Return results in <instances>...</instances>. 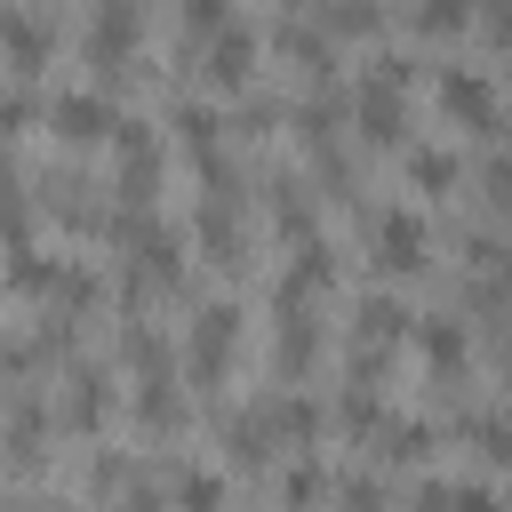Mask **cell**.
Returning a JSON list of instances; mask_svg holds the SVG:
<instances>
[{
    "label": "cell",
    "instance_id": "obj_1",
    "mask_svg": "<svg viewBox=\"0 0 512 512\" xmlns=\"http://www.w3.org/2000/svg\"><path fill=\"white\" fill-rule=\"evenodd\" d=\"M400 88H408V64H400V56H384V64L360 80V136H368V144H400V128H408Z\"/></svg>",
    "mask_w": 512,
    "mask_h": 512
},
{
    "label": "cell",
    "instance_id": "obj_2",
    "mask_svg": "<svg viewBox=\"0 0 512 512\" xmlns=\"http://www.w3.org/2000/svg\"><path fill=\"white\" fill-rule=\"evenodd\" d=\"M232 352H240V312L232 304H200V320H192V384L216 392L224 368H232Z\"/></svg>",
    "mask_w": 512,
    "mask_h": 512
},
{
    "label": "cell",
    "instance_id": "obj_3",
    "mask_svg": "<svg viewBox=\"0 0 512 512\" xmlns=\"http://www.w3.org/2000/svg\"><path fill=\"white\" fill-rule=\"evenodd\" d=\"M376 264H384V272H400V280L432 264V232H424V216H416V208H384V216H376Z\"/></svg>",
    "mask_w": 512,
    "mask_h": 512
},
{
    "label": "cell",
    "instance_id": "obj_4",
    "mask_svg": "<svg viewBox=\"0 0 512 512\" xmlns=\"http://www.w3.org/2000/svg\"><path fill=\"white\" fill-rule=\"evenodd\" d=\"M440 112H448L456 128H480V136H488L504 104H496V88H488V72H472V64H456V72L440 80Z\"/></svg>",
    "mask_w": 512,
    "mask_h": 512
},
{
    "label": "cell",
    "instance_id": "obj_5",
    "mask_svg": "<svg viewBox=\"0 0 512 512\" xmlns=\"http://www.w3.org/2000/svg\"><path fill=\"white\" fill-rule=\"evenodd\" d=\"M48 128H56L64 144H96V136L112 128V112H104V96H96V88H72V96H56V104H48Z\"/></svg>",
    "mask_w": 512,
    "mask_h": 512
},
{
    "label": "cell",
    "instance_id": "obj_6",
    "mask_svg": "<svg viewBox=\"0 0 512 512\" xmlns=\"http://www.w3.org/2000/svg\"><path fill=\"white\" fill-rule=\"evenodd\" d=\"M328 280H336V248L328 240H296V264L280 272V304H312Z\"/></svg>",
    "mask_w": 512,
    "mask_h": 512
},
{
    "label": "cell",
    "instance_id": "obj_7",
    "mask_svg": "<svg viewBox=\"0 0 512 512\" xmlns=\"http://www.w3.org/2000/svg\"><path fill=\"white\" fill-rule=\"evenodd\" d=\"M400 336H408V312H400L392 296H368V304L352 312V344H360V368H368L376 352H392Z\"/></svg>",
    "mask_w": 512,
    "mask_h": 512
},
{
    "label": "cell",
    "instance_id": "obj_8",
    "mask_svg": "<svg viewBox=\"0 0 512 512\" xmlns=\"http://www.w3.org/2000/svg\"><path fill=\"white\" fill-rule=\"evenodd\" d=\"M136 48V8L128 0H96V24H88V56L104 72H120V56Z\"/></svg>",
    "mask_w": 512,
    "mask_h": 512
},
{
    "label": "cell",
    "instance_id": "obj_9",
    "mask_svg": "<svg viewBox=\"0 0 512 512\" xmlns=\"http://www.w3.org/2000/svg\"><path fill=\"white\" fill-rule=\"evenodd\" d=\"M248 72H256V32L248 24H224L216 48H208V80L216 88H248Z\"/></svg>",
    "mask_w": 512,
    "mask_h": 512
},
{
    "label": "cell",
    "instance_id": "obj_10",
    "mask_svg": "<svg viewBox=\"0 0 512 512\" xmlns=\"http://www.w3.org/2000/svg\"><path fill=\"white\" fill-rule=\"evenodd\" d=\"M416 512H504V504H496V488H480V480H424V488H416Z\"/></svg>",
    "mask_w": 512,
    "mask_h": 512
},
{
    "label": "cell",
    "instance_id": "obj_11",
    "mask_svg": "<svg viewBox=\"0 0 512 512\" xmlns=\"http://www.w3.org/2000/svg\"><path fill=\"white\" fill-rule=\"evenodd\" d=\"M104 408H112V384H104L96 368H80V376H72V400H64V424H72V432H96Z\"/></svg>",
    "mask_w": 512,
    "mask_h": 512
},
{
    "label": "cell",
    "instance_id": "obj_12",
    "mask_svg": "<svg viewBox=\"0 0 512 512\" xmlns=\"http://www.w3.org/2000/svg\"><path fill=\"white\" fill-rule=\"evenodd\" d=\"M272 440H280V416H272V400H264L256 416H232V464H264V456H272Z\"/></svg>",
    "mask_w": 512,
    "mask_h": 512
},
{
    "label": "cell",
    "instance_id": "obj_13",
    "mask_svg": "<svg viewBox=\"0 0 512 512\" xmlns=\"http://www.w3.org/2000/svg\"><path fill=\"white\" fill-rule=\"evenodd\" d=\"M280 368L288 376L312 368V304H280Z\"/></svg>",
    "mask_w": 512,
    "mask_h": 512
},
{
    "label": "cell",
    "instance_id": "obj_14",
    "mask_svg": "<svg viewBox=\"0 0 512 512\" xmlns=\"http://www.w3.org/2000/svg\"><path fill=\"white\" fill-rule=\"evenodd\" d=\"M0 48L16 56V72H40V64H48V32H40L32 16H16V8L0 16Z\"/></svg>",
    "mask_w": 512,
    "mask_h": 512
},
{
    "label": "cell",
    "instance_id": "obj_15",
    "mask_svg": "<svg viewBox=\"0 0 512 512\" xmlns=\"http://www.w3.org/2000/svg\"><path fill=\"white\" fill-rule=\"evenodd\" d=\"M200 240H208V256H240V224H232V208H224V192H208V208H200Z\"/></svg>",
    "mask_w": 512,
    "mask_h": 512
},
{
    "label": "cell",
    "instance_id": "obj_16",
    "mask_svg": "<svg viewBox=\"0 0 512 512\" xmlns=\"http://www.w3.org/2000/svg\"><path fill=\"white\" fill-rule=\"evenodd\" d=\"M176 136H184V152H200L216 168V112L208 104H176Z\"/></svg>",
    "mask_w": 512,
    "mask_h": 512
},
{
    "label": "cell",
    "instance_id": "obj_17",
    "mask_svg": "<svg viewBox=\"0 0 512 512\" xmlns=\"http://www.w3.org/2000/svg\"><path fill=\"white\" fill-rule=\"evenodd\" d=\"M424 360H432L440 376H456V368H464V328H456V320H424Z\"/></svg>",
    "mask_w": 512,
    "mask_h": 512
},
{
    "label": "cell",
    "instance_id": "obj_18",
    "mask_svg": "<svg viewBox=\"0 0 512 512\" xmlns=\"http://www.w3.org/2000/svg\"><path fill=\"white\" fill-rule=\"evenodd\" d=\"M272 416H280V440H296V448H304V440H320V408H312L304 392H280V400H272Z\"/></svg>",
    "mask_w": 512,
    "mask_h": 512
},
{
    "label": "cell",
    "instance_id": "obj_19",
    "mask_svg": "<svg viewBox=\"0 0 512 512\" xmlns=\"http://www.w3.org/2000/svg\"><path fill=\"white\" fill-rule=\"evenodd\" d=\"M40 432H48V416L24 400V408H16V424H8V464H24V472H32V464H40Z\"/></svg>",
    "mask_w": 512,
    "mask_h": 512
},
{
    "label": "cell",
    "instance_id": "obj_20",
    "mask_svg": "<svg viewBox=\"0 0 512 512\" xmlns=\"http://www.w3.org/2000/svg\"><path fill=\"white\" fill-rule=\"evenodd\" d=\"M408 184L448 192V184H456V152H432V144H424V152H408Z\"/></svg>",
    "mask_w": 512,
    "mask_h": 512
},
{
    "label": "cell",
    "instance_id": "obj_21",
    "mask_svg": "<svg viewBox=\"0 0 512 512\" xmlns=\"http://www.w3.org/2000/svg\"><path fill=\"white\" fill-rule=\"evenodd\" d=\"M176 512H224L216 472H184V480H176Z\"/></svg>",
    "mask_w": 512,
    "mask_h": 512
},
{
    "label": "cell",
    "instance_id": "obj_22",
    "mask_svg": "<svg viewBox=\"0 0 512 512\" xmlns=\"http://www.w3.org/2000/svg\"><path fill=\"white\" fill-rule=\"evenodd\" d=\"M472 440H480V456H488L496 472H512V424H504V416H480Z\"/></svg>",
    "mask_w": 512,
    "mask_h": 512
},
{
    "label": "cell",
    "instance_id": "obj_23",
    "mask_svg": "<svg viewBox=\"0 0 512 512\" xmlns=\"http://www.w3.org/2000/svg\"><path fill=\"white\" fill-rule=\"evenodd\" d=\"M320 496H328V472H320V464H296V472H288V512H312Z\"/></svg>",
    "mask_w": 512,
    "mask_h": 512
},
{
    "label": "cell",
    "instance_id": "obj_24",
    "mask_svg": "<svg viewBox=\"0 0 512 512\" xmlns=\"http://www.w3.org/2000/svg\"><path fill=\"white\" fill-rule=\"evenodd\" d=\"M224 24H232V8H224V0H184V32H192V40H216Z\"/></svg>",
    "mask_w": 512,
    "mask_h": 512
},
{
    "label": "cell",
    "instance_id": "obj_25",
    "mask_svg": "<svg viewBox=\"0 0 512 512\" xmlns=\"http://www.w3.org/2000/svg\"><path fill=\"white\" fill-rule=\"evenodd\" d=\"M416 24H424V32H456V24H472V8H464V0H424Z\"/></svg>",
    "mask_w": 512,
    "mask_h": 512
},
{
    "label": "cell",
    "instance_id": "obj_26",
    "mask_svg": "<svg viewBox=\"0 0 512 512\" xmlns=\"http://www.w3.org/2000/svg\"><path fill=\"white\" fill-rule=\"evenodd\" d=\"M480 24H488L496 40H512V0H480Z\"/></svg>",
    "mask_w": 512,
    "mask_h": 512
},
{
    "label": "cell",
    "instance_id": "obj_27",
    "mask_svg": "<svg viewBox=\"0 0 512 512\" xmlns=\"http://www.w3.org/2000/svg\"><path fill=\"white\" fill-rule=\"evenodd\" d=\"M336 24H344V32H368V24H376V8H368V0H344V8H336Z\"/></svg>",
    "mask_w": 512,
    "mask_h": 512
},
{
    "label": "cell",
    "instance_id": "obj_28",
    "mask_svg": "<svg viewBox=\"0 0 512 512\" xmlns=\"http://www.w3.org/2000/svg\"><path fill=\"white\" fill-rule=\"evenodd\" d=\"M24 112H32V104H24V96H0V128H16V120H24Z\"/></svg>",
    "mask_w": 512,
    "mask_h": 512
},
{
    "label": "cell",
    "instance_id": "obj_29",
    "mask_svg": "<svg viewBox=\"0 0 512 512\" xmlns=\"http://www.w3.org/2000/svg\"><path fill=\"white\" fill-rule=\"evenodd\" d=\"M488 184H496V200H512V160H496V168H488Z\"/></svg>",
    "mask_w": 512,
    "mask_h": 512
},
{
    "label": "cell",
    "instance_id": "obj_30",
    "mask_svg": "<svg viewBox=\"0 0 512 512\" xmlns=\"http://www.w3.org/2000/svg\"><path fill=\"white\" fill-rule=\"evenodd\" d=\"M112 512H160V504H152V496H120Z\"/></svg>",
    "mask_w": 512,
    "mask_h": 512
},
{
    "label": "cell",
    "instance_id": "obj_31",
    "mask_svg": "<svg viewBox=\"0 0 512 512\" xmlns=\"http://www.w3.org/2000/svg\"><path fill=\"white\" fill-rule=\"evenodd\" d=\"M0 192H8V152H0Z\"/></svg>",
    "mask_w": 512,
    "mask_h": 512
}]
</instances>
